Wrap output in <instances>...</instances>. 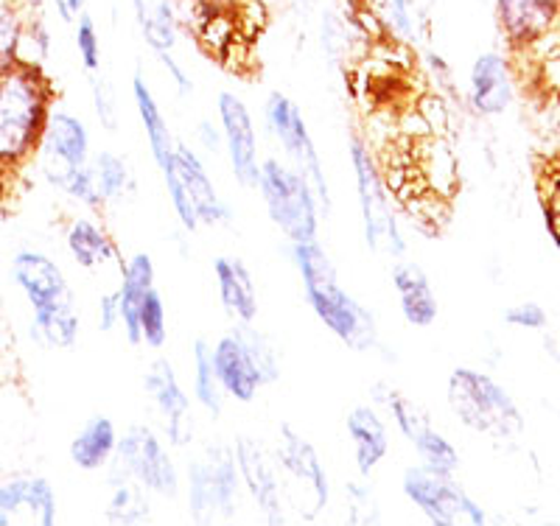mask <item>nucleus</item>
<instances>
[{"label":"nucleus","instance_id":"1","mask_svg":"<svg viewBox=\"0 0 560 526\" xmlns=\"http://www.w3.org/2000/svg\"><path fill=\"white\" fill-rule=\"evenodd\" d=\"M57 90L39 62L18 59L0 70V197L34 163Z\"/></svg>","mask_w":560,"mask_h":526},{"label":"nucleus","instance_id":"2","mask_svg":"<svg viewBox=\"0 0 560 526\" xmlns=\"http://www.w3.org/2000/svg\"><path fill=\"white\" fill-rule=\"evenodd\" d=\"M289 255L303 280V292L314 317L325 325V330L353 353H373L382 348L376 314L345 289L331 255L319 244V238L289 244Z\"/></svg>","mask_w":560,"mask_h":526},{"label":"nucleus","instance_id":"3","mask_svg":"<svg viewBox=\"0 0 560 526\" xmlns=\"http://www.w3.org/2000/svg\"><path fill=\"white\" fill-rule=\"evenodd\" d=\"M12 283L32 305V337L54 350H73L82 334L77 297L70 292L65 269L43 249H18L12 258Z\"/></svg>","mask_w":560,"mask_h":526},{"label":"nucleus","instance_id":"4","mask_svg":"<svg viewBox=\"0 0 560 526\" xmlns=\"http://www.w3.org/2000/svg\"><path fill=\"white\" fill-rule=\"evenodd\" d=\"M213 367L222 389L236 404H253L264 387L278 384L283 375L280 350L255 323H233L213 342Z\"/></svg>","mask_w":560,"mask_h":526},{"label":"nucleus","instance_id":"5","mask_svg":"<svg viewBox=\"0 0 560 526\" xmlns=\"http://www.w3.org/2000/svg\"><path fill=\"white\" fill-rule=\"evenodd\" d=\"M446 400L457 423L468 432L499 443L516 440L524 432L522 409L513 395L482 370L454 367L446 384Z\"/></svg>","mask_w":560,"mask_h":526},{"label":"nucleus","instance_id":"6","mask_svg":"<svg viewBox=\"0 0 560 526\" xmlns=\"http://www.w3.org/2000/svg\"><path fill=\"white\" fill-rule=\"evenodd\" d=\"M348 157L350 168H353V183H357L364 242L373 253L387 255V258H401L407 253V238H404L401 219L395 213L393 190L384 179L376 152L368 147V140L359 138V135H350Z\"/></svg>","mask_w":560,"mask_h":526},{"label":"nucleus","instance_id":"7","mask_svg":"<svg viewBox=\"0 0 560 526\" xmlns=\"http://www.w3.org/2000/svg\"><path fill=\"white\" fill-rule=\"evenodd\" d=\"M188 513L199 524L236 518L242 510L244 482L236 451L228 443H208L185 465L183 476Z\"/></svg>","mask_w":560,"mask_h":526},{"label":"nucleus","instance_id":"8","mask_svg":"<svg viewBox=\"0 0 560 526\" xmlns=\"http://www.w3.org/2000/svg\"><path fill=\"white\" fill-rule=\"evenodd\" d=\"M255 190H258V197L267 208L269 222L287 238V244H303L319 238L323 210H319L314 188L298 168H292L289 163H280L278 157H264Z\"/></svg>","mask_w":560,"mask_h":526},{"label":"nucleus","instance_id":"9","mask_svg":"<svg viewBox=\"0 0 560 526\" xmlns=\"http://www.w3.org/2000/svg\"><path fill=\"white\" fill-rule=\"evenodd\" d=\"M264 121H267L275 143L283 149V157L289 160V165L298 168L314 188L323 217H331V185H328V174H325L323 154H319L312 129H308L298 104L287 93L272 90L267 95V102H264Z\"/></svg>","mask_w":560,"mask_h":526},{"label":"nucleus","instance_id":"10","mask_svg":"<svg viewBox=\"0 0 560 526\" xmlns=\"http://www.w3.org/2000/svg\"><path fill=\"white\" fill-rule=\"evenodd\" d=\"M272 454L283 474L289 504L300 510L303 521L319 518L331 504V479L312 440L303 437L294 425L283 423L278 429V443Z\"/></svg>","mask_w":560,"mask_h":526},{"label":"nucleus","instance_id":"11","mask_svg":"<svg viewBox=\"0 0 560 526\" xmlns=\"http://www.w3.org/2000/svg\"><path fill=\"white\" fill-rule=\"evenodd\" d=\"M401 493L434 526H482L488 521L485 507L459 484L457 474L409 465L401 476Z\"/></svg>","mask_w":560,"mask_h":526},{"label":"nucleus","instance_id":"12","mask_svg":"<svg viewBox=\"0 0 560 526\" xmlns=\"http://www.w3.org/2000/svg\"><path fill=\"white\" fill-rule=\"evenodd\" d=\"M113 468L132 476L135 482L160 499H177L183 490V474L172 457V445L149 423H132L118 434Z\"/></svg>","mask_w":560,"mask_h":526},{"label":"nucleus","instance_id":"13","mask_svg":"<svg viewBox=\"0 0 560 526\" xmlns=\"http://www.w3.org/2000/svg\"><path fill=\"white\" fill-rule=\"evenodd\" d=\"M90 157H93V140L88 124L68 109L54 107L34 157L39 177L54 190H62L70 177L90 163Z\"/></svg>","mask_w":560,"mask_h":526},{"label":"nucleus","instance_id":"14","mask_svg":"<svg viewBox=\"0 0 560 526\" xmlns=\"http://www.w3.org/2000/svg\"><path fill=\"white\" fill-rule=\"evenodd\" d=\"M143 393L158 412L166 443L172 448H191L197 437V404L166 355L152 359L143 370Z\"/></svg>","mask_w":560,"mask_h":526},{"label":"nucleus","instance_id":"15","mask_svg":"<svg viewBox=\"0 0 560 526\" xmlns=\"http://www.w3.org/2000/svg\"><path fill=\"white\" fill-rule=\"evenodd\" d=\"M236 451L238 474H242L244 493L253 499L255 510L264 515V521L269 524H283L289 521V493L287 484H283V474H280L278 463H275V454L261 443V440L242 434V437L233 443Z\"/></svg>","mask_w":560,"mask_h":526},{"label":"nucleus","instance_id":"16","mask_svg":"<svg viewBox=\"0 0 560 526\" xmlns=\"http://www.w3.org/2000/svg\"><path fill=\"white\" fill-rule=\"evenodd\" d=\"M217 115L230 172L242 188L255 190L258 174H261V149H258V129H255L253 113L242 95H236L233 90H222L217 95Z\"/></svg>","mask_w":560,"mask_h":526},{"label":"nucleus","instance_id":"17","mask_svg":"<svg viewBox=\"0 0 560 526\" xmlns=\"http://www.w3.org/2000/svg\"><path fill=\"white\" fill-rule=\"evenodd\" d=\"M493 7L510 51L518 57L560 39V0H493Z\"/></svg>","mask_w":560,"mask_h":526},{"label":"nucleus","instance_id":"18","mask_svg":"<svg viewBox=\"0 0 560 526\" xmlns=\"http://www.w3.org/2000/svg\"><path fill=\"white\" fill-rule=\"evenodd\" d=\"M59 501L54 484L37 474L0 479V526H54Z\"/></svg>","mask_w":560,"mask_h":526},{"label":"nucleus","instance_id":"19","mask_svg":"<svg viewBox=\"0 0 560 526\" xmlns=\"http://www.w3.org/2000/svg\"><path fill=\"white\" fill-rule=\"evenodd\" d=\"M172 163L177 168L179 179H183L185 190H188V197H191L194 210H197L202 227H230V224L236 222V210L230 208L228 199L219 194L217 183L210 179L208 165L199 157L197 149L177 143V149L172 154Z\"/></svg>","mask_w":560,"mask_h":526},{"label":"nucleus","instance_id":"20","mask_svg":"<svg viewBox=\"0 0 560 526\" xmlns=\"http://www.w3.org/2000/svg\"><path fill=\"white\" fill-rule=\"evenodd\" d=\"M516 68L508 57L497 51L479 54L468 77V104L482 118H497L516 98Z\"/></svg>","mask_w":560,"mask_h":526},{"label":"nucleus","instance_id":"21","mask_svg":"<svg viewBox=\"0 0 560 526\" xmlns=\"http://www.w3.org/2000/svg\"><path fill=\"white\" fill-rule=\"evenodd\" d=\"M65 247H68L70 258L77 260V267L93 274H107L113 269L121 280L127 260H124L121 247L115 244L109 230L102 222L90 217L70 219L68 230H65Z\"/></svg>","mask_w":560,"mask_h":526},{"label":"nucleus","instance_id":"22","mask_svg":"<svg viewBox=\"0 0 560 526\" xmlns=\"http://www.w3.org/2000/svg\"><path fill=\"white\" fill-rule=\"evenodd\" d=\"M395 294H398V308L407 325L412 328H432L440 317V303L434 294V285L429 280L427 269L418 260H395L389 272Z\"/></svg>","mask_w":560,"mask_h":526},{"label":"nucleus","instance_id":"23","mask_svg":"<svg viewBox=\"0 0 560 526\" xmlns=\"http://www.w3.org/2000/svg\"><path fill=\"white\" fill-rule=\"evenodd\" d=\"M345 432L353 445V463L359 476H373V470L387 459L389 454V432L376 406L359 404L353 406L345 418Z\"/></svg>","mask_w":560,"mask_h":526},{"label":"nucleus","instance_id":"24","mask_svg":"<svg viewBox=\"0 0 560 526\" xmlns=\"http://www.w3.org/2000/svg\"><path fill=\"white\" fill-rule=\"evenodd\" d=\"M213 278H217V292L224 314L233 323H255L261 305H258V285H255L247 264L233 255H222L213 260Z\"/></svg>","mask_w":560,"mask_h":526},{"label":"nucleus","instance_id":"25","mask_svg":"<svg viewBox=\"0 0 560 526\" xmlns=\"http://www.w3.org/2000/svg\"><path fill=\"white\" fill-rule=\"evenodd\" d=\"M158 285V269L149 253H135L127 260L121 280H118V308H121V325L124 339L129 344H143L140 339V305L147 300V294Z\"/></svg>","mask_w":560,"mask_h":526},{"label":"nucleus","instance_id":"26","mask_svg":"<svg viewBox=\"0 0 560 526\" xmlns=\"http://www.w3.org/2000/svg\"><path fill=\"white\" fill-rule=\"evenodd\" d=\"M118 425L107 414H93L84 420V425L70 440V463L77 465L84 474H96V470H107L115 459V448H118Z\"/></svg>","mask_w":560,"mask_h":526},{"label":"nucleus","instance_id":"27","mask_svg":"<svg viewBox=\"0 0 560 526\" xmlns=\"http://www.w3.org/2000/svg\"><path fill=\"white\" fill-rule=\"evenodd\" d=\"M132 102L135 113L140 118V127H143V135H147L152 160L158 165H163L172 157L174 149H177V138H174L172 124H168L166 113L160 107L158 95H154L152 84L143 79V73H135L132 77Z\"/></svg>","mask_w":560,"mask_h":526},{"label":"nucleus","instance_id":"28","mask_svg":"<svg viewBox=\"0 0 560 526\" xmlns=\"http://www.w3.org/2000/svg\"><path fill=\"white\" fill-rule=\"evenodd\" d=\"M370 14L376 17L382 37L387 43L401 45H418L427 37V12L418 0H362Z\"/></svg>","mask_w":560,"mask_h":526},{"label":"nucleus","instance_id":"29","mask_svg":"<svg viewBox=\"0 0 560 526\" xmlns=\"http://www.w3.org/2000/svg\"><path fill=\"white\" fill-rule=\"evenodd\" d=\"M109 495L104 515L113 524H147L152 518V493L132 476L109 465Z\"/></svg>","mask_w":560,"mask_h":526},{"label":"nucleus","instance_id":"30","mask_svg":"<svg viewBox=\"0 0 560 526\" xmlns=\"http://www.w3.org/2000/svg\"><path fill=\"white\" fill-rule=\"evenodd\" d=\"M191 398L210 420L222 418L228 395L213 367V344L208 339H194L191 344Z\"/></svg>","mask_w":560,"mask_h":526},{"label":"nucleus","instance_id":"31","mask_svg":"<svg viewBox=\"0 0 560 526\" xmlns=\"http://www.w3.org/2000/svg\"><path fill=\"white\" fill-rule=\"evenodd\" d=\"M90 172H93V179H96L98 199H102L104 208L127 202L135 194V174L118 152L102 149V152L93 154L90 157Z\"/></svg>","mask_w":560,"mask_h":526},{"label":"nucleus","instance_id":"32","mask_svg":"<svg viewBox=\"0 0 560 526\" xmlns=\"http://www.w3.org/2000/svg\"><path fill=\"white\" fill-rule=\"evenodd\" d=\"M138 28L143 34V43L152 48V54L174 51L179 43V14L172 0H158V3H152L149 7V17Z\"/></svg>","mask_w":560,"mask_h":526},{"label":"nucleus","instance_id":"33","mask_svg":"<svg viewBox=\"0 0 560 526\" xmlns=\"http://www.w3.org/2000/svg\"><path fill=\"white\" fill-rule=\"evenodd\" d=\"M409 445L415 448V457H418L420 465L443 470V474H457L459 463H463V459H459V451L454 448L452 440L440 432V429H434L432 423H429Z\"/></svg>","mask_w":560,"mask_h":526},{"label":"nucleus","instance_id":"34","mask_svg":"<svg viewBox=\"0 0 560 526\" xmlns=\"http://www.w3.org/2000/svg\"><path fill=\"white\" fill-rule=\"evenodd\" d=\"M140 339L149 350H163L168 342V314H166V300L158 292L154 285L152 292L147 294L143 305H140Z\"/></svg>","mask_w":560,"mask_h":526},{"label":"nucleus","instance_id":"35","mask_svg":"<svg viewBox=\"0 0 560 526\" xmlns=\"http://www.w3.org/2000/svg\"><path fill=\"white\" fill-rule=\"evenodd\" d=\"M345 513L350 524H376L382 521V504L376 490L370 488L368 476H359L345 484Z\"/></svg>","mask_w":560,"mask_h":526},{"label":"nucleus","instance_id":"36","mask_svg":"<svg viewBox=\"0 0 560 526\" xmlns=\"http://www.w3.org/2000/svg\"><path fill=\"white\" fill-rule=\"evenodd\" d=\"M158 168H160V177H163V185H166L168 202H172V210H174V217H177L179 227H183L188 235L197 233L202 224H199L197 210H194L191 197H188V190H185V185H183V179H179L177 168H174L172 157H168L163 165H158Z\"/></svg>","mask_w":560,"mask_h":526},{"label":"nucleus","instance_id":"37","mask_svg":"<svg viewBox=\"0 0 560 526\" xmlns=\"http://www.w3.org/2000/svg\"><path fill=\"white\" fill-rule=\"evenodd\" d=\"M20 39H23V14L14 0H0V70L20 59Z\"/></svg>","mask_w":560,"mask_h":526},{"label":"nucleus","instance_id":"38","mask_svg":"<svg viewBox=\"0 0 560 526\" xmlns=\"http://www.w3.org/2000/svg\"><path fill=\"white\" fill-rule=\"evenodd\" d=\"M73 43H77L79 62L88 73H98L102 70V37H98V26L93 14H79L73 23Z\"/></svg>","mask_w":560,"mask_h":526},{"label":"nucleus","instance_id":"39","mask_svg":"<svg viewBox=\"0 0 560 526\" xmlns=\"http://www.w3.org/2000/svg\"><path fill=\"white\" fill-rule=\"evenodd\" d=\"M90 93H93V107H96L98 121L107 132H115L118 129V121H121V107H118V98H115V90L107 79L98 73H90Z\"/></svg>","mask_w":560,"mask_h":526},{"label":"nucleus","instance_id":"40","mask_svg":"<svg viewBox=\"0 0 560 526\" xmlns=\"http://www.w3.org/2000/svg\"><path fill=\"white\" fill-rule=\"evenodd\" d=\"M504 323H508L510 328L541 330L544 325H547V311H544L538 303L510 305V308L504 311Z\"/></svg>","mask_w":560,"mask_h":526},{"label":"nucleus","instance_id":"41","mask_svg":"<svg viewBox=\"0 0 560 526\" xmlns=\"http://www.w3.org/2000/svg\"><path fill=\"white\" fill-rule=\"evenodd\" d=\"M160 62V68L166 70L168 79H172L174 90H177L179 95H191L194 93V82L191 77H188V70L183 68V62H179L177 57H174V51H158L154 54Z\"/></svg>","mask_w":560,"mask_h":526},{"label":"nucleus","instance_id":"42","mask_svg":"<svg viewBox=\"0 0 560 526\" xmlns=\"http://www.w3.org/2000/svg\"><path fill=\"white\" fill-rule=\"evenodd\" d=\"M118 325H121V308H118V285H115L98 300V330L109 334Z\"/></svg>","mask_w":560,"mask_h":526},{"label":"nucleus","instance_id":"43","mask_svg":"<svg viewBox=\"0 0 560 526\" xmlns=\"http://www.w3.org/2000/svg\"><path fill=\"white\" fill-rule=\"evenodd\" d=\"M197 140H199V147H202L205 152H210V154L224 152L222 127H217L213 121H199L197 124Z\"/></svg>","mask_w":560,"mask_h":526},{"label":"nucleus","instance_id":"44","mask_svg":"<svg viewBox=\"0 0 560 526\" xmlns=\"http://www.w3.org/2000/svg\"><path fill=\"white\" fill-rule=\"evenodd\" d=\"M54 7H57L59 20L73 26L79 14L88 12V0H54Z\"/></svg>","mask_w":560,"mask_h":526},{"label":"nucleus","instance_id":"45","mask_svg":"<svg viewBox=\"0 0 560 526\" xmlns=\"http://www.w3.org/2000/svg\"><path fill=\"white\" fill-rule=\"evenodd\" d=\"M197 14L205 12H233L242 0H185Z\"/></svg>","mask_w":560,"mask_h":526},{"label":"nucleus","instance_id":"46","mask_svg":"<svg viewBox=\"0 0 560 526\" xmlns=\"http://www.w3.org/2000/svg\"><path fill=\"white\" fill-rule=\"evenodd\" d=\"M129 7H132L135 20H138V26H140V23L149 17V7H152V3H149V0H129Z\"/></svg>","mask_w":560,"mask_h":526}]
</instances>
